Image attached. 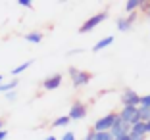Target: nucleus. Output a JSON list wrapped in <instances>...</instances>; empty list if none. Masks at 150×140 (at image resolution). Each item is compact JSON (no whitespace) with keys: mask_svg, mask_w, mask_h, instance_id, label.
<instances>
[{"mask_svg":"<svg viewBox=\"0 0 150 140\" xmlns=\"http://www.w3.org/2000/svg\"><path fill=\"white\" fill-rule=\"evenodd\" d=\"M18 4H19V6H23V8H31L33 2H31V0H18Z\"/></svg>","mask_w":150,"mask_h":140,"instance_id":"nucleus-22","label":"nucleus"},{"mask_svg":"<svg viewBox=\"0 0 150 140\" xmlns=\"http://www.w3.org/2000/svg\"><path fill=\"white\" fill-rule=\"evenodd\" d=\"M129 138L131 140H144V138H141V136H133V134H129Z\"/></svg>","mask_w":150,"mask_h":140,"instance_id":"nucleus-25","label":"nucleus"},{"mask_svg":"<svg viewBox=\"0 0 150 140\" xmlns=\"http://www.w3.org/2000/svg\"><path fill=\"white\" fill-rule=\"evenodd\" d=\"M18 83L19 81H10V83H0V92H12V90H16V87H18Z\"/></svg>","mask_w":150,"mask_h":140,"instance_id":"nucleus-15","label":"nucleus"},{"mask_svg":"<svg viewBox=\"0 0 150 140\" xmlns=\"http://www.w3.org/2000/svg\"><path fill=\"white\" fill-rule=\"evenodd\" d=\"M31 65H33V60H29V61H23L21 65H18V67H13V69H12V75H13V77H16V75H21L23 71H25V69H29Z\"/></svg>","mask_w":150,"mask_h":140,"instance_id":"nucleus-14","label":"nucleus"},{"mask_svg":"<svg viewBox=\"0 0 150 140\" xmlns=\"http://www.w3.org/2000/svg\"><path fill=\"white\" fill-rule=\"evenodd\" d=\"M93 134H94L93 131H91V132H87V136H85V140H93Z\"/></svg>","mask_w":150,"mask_h":140,"instance_id":"nucleus-24","label":"nucleus"},{"mask_svg":"<svg viewBox=\"0 0 150 140\" xmlns=\"http://www.w3.org/2000/svg\"><path fill=\"white\" fill-rule=\"evenodd\" d=\"M139 108H150V94L141 96V106H139Z\"/></svg>","mask_w":150,"mask_h":140,"instance_id":"nucleus-19","label":"nucleus"},{"mask_svg":"<svg viewBox=\"0 0 150 140\" xmlns=\"http://www.w3.org/2000/svg\"><path fill=\"white\" fill-rule=\"evenodd\" d=\"M67 117L71 119V121H81V119L87 117V106L83 104V102H73L69 108V113H67Z\"/></svg>","mask_w":150,"mask_h":140,"instance_id":"nucleus-6","label":"nucleus"},{"mask_svg":"<svg viewBox=\"0 0 150 140\" xmlns=\"http://www.w3.org/2000/svg\"><path fill=\"white\" fill-rule=\"evenodd\" d=\"M146 15H148V18H150V10H148V12H146Z\"/></svg>","mask_w":150,"mask_h":140,"instance_id":"nucleus-31","label":"nucleus"},{"mask_svg":"<svg viewBox=\"0 0 150 140\" xmlns=\"http://www.w3.org/2000/svg\"><path fill=\"white\" fill-rule=\"evenodd\" d=\"M106 18H108V12H100V13H96V15H93V18H88L87 21L79 27V33H83V35H85V33H91V31L96 29V27L100 25Z\"/></svg>","mask_w":150,"mask_h":140,"instance_id":"nucleus-3","label":"nucleus"},{"mask_svg":"<svg viewBox=\"0 0 150 140\" xmlns=\"http://www.w3.org/2000/svg\"><path fill=\"white\" fill-rule=\"evenodd\" d=\"M16 98H18L16 90H12V92H6V100H8V102H16Z\"/></svg>","mask_w":150,"mask_h":140,"instance_id":"nucleus-20","label":"nucleus"},{"mask_svg":"<svg viewBox=\"0 0 150 140\" xmlns=\"http://www.w3.org/2000/svg\"><path fill=\"white\" fill-rule=\"evenodd\" d=\"M2 127H4V123H2V119H0V131H2Z\"/></svg>","mask_w":150,"mask_h":140,"instance_id":"nucleus-29","label":"nucleus"},{"mask_svg":"<svg viewBox=\"0 0 150 140\" xmlns=\"http://www.w3.org/2000/svg\"><path fill=\"white\" fill-rule=\"evenodd\" d=\"M6 136H8V132L2 129V131H0V140H6Z\"/></svg>","mask_w":150,"mask_h":140,"instance_id":"nucleus-23","label":"nucleus"},{"mask_svg":"<svg viewBox=\"0 0 150 140\" xmlns=\"http://www.w3.org/2000/svg\"><path fill=\"white\" fill-rule=\"evenodd\" d=\"M139 117H141L142 123L150 121V108H139Z\"/></svg>","mask_w":150,"mask_h":140,"instance_id":"nucleus-18","label":"nucleus"},{"mask_svg":"<svg viewBox=\"0 0 150 140\" xmlns=\"http://www.w3.org/2000/svg\"><path fill=\"white\" fill-rule=\"evenodd\" d=\"M110 44H114V37H104V39H100L96 44L93 46V52H100V50H104V48H108Z\"/></svg>","mask_w":150,"mask_h":140,"instance_id":"nucleus-11","label":"nucleus"},{"mask_svg":"<svg viewBox=\"0 0 150 140\" xmlns=\"http://www.w3.org/2000/svg\"><path fill=\"white\" fill-rule=\"evenodd\" d=\"M44 140H56V136H46Z\"/></svg>","mask_w":150,"mask_h":140,"instance_id":"nucleus-27","label":"nucleus"},{"mask_svg":"<svg viewBox=\"0 0 150 140\" xmlns=\"http://www.w3.org/2000/svg\"><path fill=\"white\" fill-rule=\"evenodd\" d=\"M2 81H4V77H2V75H0V83H2Z\"/></svg>","mask_w":150,"mask_h":140,"instance_id":"nucleus-30","label":"nucleus"},{"mask_svg":"<svg viewBox=\"0 0 150 140\" xmlns=\"http://www.w3.org/2000/svg\"><path fill=\"white\" fill-rule=\"evenodd\" d=\"M93 140H114V136H112L110 131H106V132H94V134H93Z\"/></svg>","mask_w":150,"mask_h":140,"instance_id":"nucleus-17","label":"nucleus"},{"mask_svg":"<svg viewBox=\"0 0 150 140\" xmlns=\"http://www.w3.org/2000/svg\"><path fill=\"white\" fill-rule=\"evenodd\" d=\"M146 132H150V121L146 123Z\"/></svg>","mask_w":150,"mask_h":140,"instance_id":"nucleus-28","label":"nucleus"},{"mask_svg":"<svg viewBox=\"0 0 150 140\" xmlns=\"http://www.w3.org/2000/svg\"><path fill=\"white\" fill-rule=\"evenodd\" d=\"M141 106V96L133 88H125L121 92V108H139Z\"/></svg>","mask_w":150,"mask_h":140,"instance_id":"nucleus-2","label":"nucleus"},{"mask_svg":"<svg viewBox=\"0 0 150 140\" xmlns=\"http://www.w3.org/2000/svg\"><path fill=\"white\" fill-rule=\"evenodd\" d=\"M117 117L123 123L131 125V127L135 125V123L141 121V117H139V108H121V111L117 113Z\"/></svg>","mask_w":150,"mask_h":140,"instance_id":"nucleus-5","label":"nucleus"},{"mask_svg":"<svg viewBox=\"0 0 150 140\" xmlns=\"http://www.w3.org/2000/svg\"><path fill=\"white\" fill-rule=\"evenodd\" d=\"M25 40H27V42H33V44H39L40 40H42V33H39V31H33V33L25 35Z\"/></svg>","mask_w":150,"mask_h":140,"instance_id":"nucleus-13","label":"nucleus"},{"mask_svg":"<svg viewBox=\"0 0 150 140\" xmlns=\"http://www.w3.org/2000/svg\"><path fill=\"white\" fill-rule=\"evenodd\" d=\"M115 119H117V113H108V115H104V117H100L96 123H94L93 131L94 132H106V131H110V129L114 127Z\"/></svg>","mask_w":150,"mask_h":140,"instance_id":"nucleus-4","label":"nucleus"},{"mask_svg":"<svg viewBox=\"0 0 150 140\" xmlns=\"http://www.w3.org/2000/svg\"><path fill=\"white\" fill-rule=\"evenodd\" d=\"M110 132H112V136L114 138H121V136H129V132H131V125H127V123H123L121 119H115V123H114V127L110 129Z\"/></svg>","mask_w":150,"mask_h":140,"instance_id":"nucleus-7","label":"nucleus"},{"mask_svg":"<svg viewBox=\"0 0 150 140\" xmlns=\"http://www.w3.org/2000/svg\"><path fill=\"white\" fill-rule=\"evenodd\" d=\"M62 140H75V132H71V131H67V132H64V136H62Z\"/></svg>","mask_w":150,"mask_h":140,"instance_id":"nucleus-21","label":"nucleus"},{"mask_svg":"<svg viewBox=\"0 0 150 140\" xmlns=\"http://www.w3.org/2000/svg\"><path fill=\"white\" fill-rule=\"evenodd\" d=\"M67 73H69V79H71V83H73L75 88L88 84V81H91V77H93L88 71H83V69H79V67H69Z\"/></svg>","mask_w":150,"mask_h":140,"instance_id":"nucleus-1","label":"nucleus"},{"mask_svg":"<svg viewBox=\"0 0 150 140\" xmlns=\"http://www.w3.org/2000/svg\"><path fill=\"white\" fill-rule=\"evenodd\" d=\"M114 140H131L129 136H121V138H114Z\"/></svg>","mask_w":150,"mask_h":140,"instance_id":"nucleus-26","label":"nucleus"},{"mask_svg":"<svg viewBox=\"0 0 150 140\" xmlns=\"http://www.w3.org/2000/svg\"><path fill=\"white\" fill-rule=\"evenodd\" d=\"M60 84H62V75L60 73H54V75H50V77H46V79L42 81L44 90H56V88H60Z\"/></svg>","mask_w":150,"mask_h":140,"instance_id":"nucleus-8","label":"nucleus"},{"mask_svg":"<svg viewBox=\"0 0 150 140\" xmlns=\"http://www.w3.org/2000/svg\"><path fill=\"white\" fill-rule=\"evenodd\" d=\"M135 19H137V13H129L127 18H119L117 21H115V27H117L119 31H131Z\"/></svg>","mask_w":150,"mask_h":140,"instance_id":"nucleus-9","label":"nucleus"},{"mask_svg":"<svg viewBox=\"0 0 150 140\" xmlns=\"http://www.w3.org/2000/svg\"><path fill=\"white\" fill-rule=\"evenodd\" d=\"M129 134H133V136H141V138H144L148 132H146V123H142V121H139V123H135L131 127V132Z\"/></svg>","mask_w":150,"mask_h":140,"instance_id":"nucleus-10","label":"nucleus"},{"mask_svg":"<svg viewBox=\"0 0 150 140\" xmlns=\"http://www.w3.org/2000/svg\"><path fill=\"white\" fill-rule=\"evenodd\" d=\"M141 6H142V0H127V2H125V10H127L129 13H135Z\"/></svg>","mask_w":150,"mask_h":140,"instance_id":"nucleus-12","label":"nucleus"},{"mask_svg":"<svg viewBox=\"0 0 150 140\" xmlns=\"http://www.w3.org/2000/svg\"><path fill=\"white\" fill-rule=\"evenodd\" d=\"M69 121H71V119L67 117V115H62V117H58V119H54V123H52V127H67V125H69Z\"/></svg>","mask_w":150,"mask_h":140,"instance_id":"nucleus-16","label":"nucleus"}]
</instances>
